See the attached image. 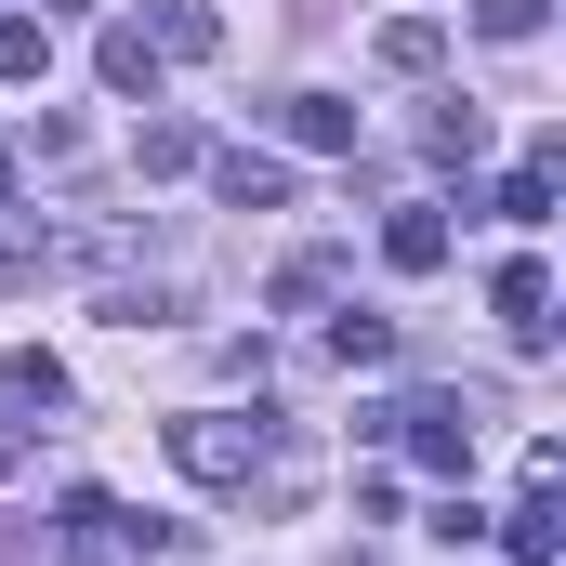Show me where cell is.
<instances>
[{
    "mask_svg": "<svg viewBox=\"0 0 566 566\" xmlns=\"http://www.w3.org/2000/svg\"><path fill=\"white\" fill-rule=\"evenodd\" d=\"M66 566H119V541H93V527H66Z\"/></svg>",
    "mask_w": 566,
    "mask_h": 566,
    "instance_id": "cell-19",
    "label": "cell"
},
{
    "mask_svg": "<svg viewBox=\"0 0 566 566\" xmlns=\"http://www.w3.org/2000/svg\"><path fill=\"white\" fill-rule=\"evenodd\" d=\"M13 461H27V434H13V422H0V474H13Z\"/></svg>",
    "mask_w": 566,
    "mask_h": 566,
    "instance_id": "cell-20",
    "label": "cell"
},
{
    "mask_svg": "<svg viewBox=\"0 0 566 566\" xmlns=\"http://www.w3.org/2000/svg\"><path fill=\"white\" fill-rule=\"evenodd\" d=\"M198 171H211L224 211H290V158H264V145H211Z\"/></svg>",
    "mask_w": 566,
    "mask_h": 566,
    "instance_id": "cell-3",
    "label": "cell"
},
{
    "mask_svg": "<svg viewBox=\"0 0 566 566\" xmlns=\"http://www.w3.org/2000/svg\"><path fill=\"white\" fill-rule=\"evenodd\" d=\"M369 53H382V80H434V53H448V27H434V13H396V27H382Z\"/></svg>",
    "mask_w": 566,
    "mask_h": 566,
    "instance_id": "cell-8",
    "label": "cell"
},
{
    "mask_svg": "<svg viewBox=\"0 0 566 566\" xmlns=\"http://www.w3.org/2000/svg\"><path fill=\"white\" fill-rule=\"evenodd\" d=\"M145 40H158V53H224V13H211V0H158Z\"/></svg>",
    "mask_w": 566,
    "mask_h": 566,
    "instance_id": "cell-9",
    "label": "cell"
},
{
    "mask_svg": "<svg viewBox=\"0 0 566 566\" xmlns=\"http://www.w3.org/2000/svg\"><path fill=\"white\" fill-rule=\"evenodd\" d=\"M0 198H13V145H0Z\"/></svg>",
    "mask_w": 566,
    "mask_h": 566,
    "instance_id": "cell-21",
    "label": "cell"
},
{
    "mask_svg": "<svg viewBox=\"0 0 566 566\" xmlns=\"http://www.w3.org/2000/svg\"><path fill=\"white\" fill-rule=\"evenodd\" d=\"M158 66H171V53H158V40H145L133 13H119V27H106V40H93V80H106V93H119V106H158Z\"/></svg>",
    "mask_w": 566,
    "mask_h": 566,
    "instance_id": "cell-4",
    "label": "cell"
},
{
    "mask_svg": "<svg viewBox=\"0 0 566 566\" xmlns=\"http://www.w3.org/2000/svg\"><path fill=\"white\" fill-rule=\"evenodd\" d=\"M382 264H396V277H434V264H448V211H434V198H409V211L382 224Z\"/></svg>",
    "mask_w": 566,
    "mask_h": 566,
    "instance_id": "cell-5",
    "label": "cell"
},
{
    "mask_svg": "<svg viewBox=\"0 0 566 566\" xmlns=\"http://www.w3.org/2000/svg\"><path fill=\"white\" fill-rule=\"evenodd\" d=\"M501 541H514V566H541V554H566V514H554V488H527V501L501 514Z\"/></svg>",
    "mask_w": 566,
    "mask_h": 566,
    "instance_id": "cell-10",
    "label": "cell"
},
{
    "mask_svg": "<svg viewBox=\"0 0 566 566\" xmlns=\"http://www.w3.org/2000/svg\"><path fill=\"white\" fill-rule=\"evenodd\" d=\"M198 158H211L198 119H133V171H145V185H158V171H198Z\"/></svg>",
    "mask_w": 566,
    "mask_h": 566,
    "instance_id": "cell-7",
    "label": "cell"
},
{
    "mask_svg": "<svg viewBox=\"0 0 566 566\" xmlns=\"http://www.w3.org/2000/svg\"><path fill=\"white\" fill-rule=\"evenodd\" d=\"M40 66H53V27H40V13H0V80H13V93H27V80H40Z\"/></svg>",
    "mask_w": 566,
    "mask_h": 566,
    "instance_id": "cell-14",
    "label": "cell"
},
{
    "mask_svg": "<svg viewBox=\"0 0 566 566\" xmlns=\"http://www.w3.org/2000/svg\"><path fill=\"white\" fill-rule=\"evenodd\" d=\"M0 396H13V409H66V369H53L40 343H13V356H0Z\"/></svg>",
    "mask_w": 566,
    "mask_h": 566,
    "instance_id": "cell-12",
    "label": "cell"
},
{
    "mask_svg": "<svg viewBox=\"0 0 566 566\" xmlns=\"http://www.w3.org/2000/svg\"><path fill=\"white\" fill-rule=\"evenodd\" d=\"M171 474H198V488H264V474H277V422H264V409H185V422H171Z\"/></svg>",
    "mask_w": 566,
    "mask_h": 566,
    "instance_id": "cell-1",
    "label": "cell"
},
{
    "mask_svg": "<svg viewBox=\"0 0 566 566\" xmlns=\"http://www.w3.org/2000/svg\"><path fill=\"white\" fill-rule=\"evenodd\" d=\"M329 356H343V369H396V316H369V303L329 316Z\"/></svg>",
    "mask_w": 566,
    "mask_h": 566,
    "instance_id": "cell-11",
    "label": "cell"
},
{
    "mask_svg": "<svg viewBox=\"0 0 566 566\" xmlns=\"http://www.w3.org/2000/svg\"><path fill=\"white\" fill-rule=\"evenodd\" d=\"M501 224H554V171H514L501 185Z\"/></svg>",
    "mask_w": 566,
    "mask_h": 566,
    "instance_id": "cell-18",
    "label": "cell"
},
{
    "mask_svg": "<svg viewBox=\"0 0 566 566\" xmlns=\"http://www.w3.org/2000/svg\"><path fill=\"white\" fill-rule=\"evenodd\" d=\"M329 290H343V264H329V251H303V264H277V316H316Z\"/></svg>",
    "mask_w": 566,
    "mask_h": 566,
    "instance_id": "cell-16",
    "label": "cell"
},
{
    "mask_svg": "<svg viewBox=\"0 0 566 566\" xmlns=\"http://www.w3.org/2000/svg\"><path fill=\"white\" fill-rule=\"evenodd\" d=\"M396 448L422 474H474V409L461 396H396Z\"/></svg>",
    "mask_w": 566,
    "mask_h": 566,
    "instance_id": "cell-2",
    "label": "cell"
},
{
    "mask_svg": "<svg viewBox=\"0 0 566 566\" xmlns=\"http://www.w3.org/2000/svg\"><path fill=\"white\" fill-rule=\"evenodd\" d=\"M13 554H27V541H13V527H0V566H13Z\"/></svg>",
    "mask_w": 566,
    "mask_h": 566,
    "instance_id": "cell-22",
    "label": "cell"
},
{
    "mask_svg": "<svg viewBox=\"0 0 566 566\" xmlns=\"http://www.w3.org/2000/svg\"><path fill=\"white\" fill-rule=\"evenodd\" d=\"M474 27L514 53V40H541V27H554V0H474Z\"/></svg>",
    "mask_w": 566,
    "mask_h": 566,
    "instance_id": "cell-17",
    "label": "cell"
},
{
    "mask_svg": "<svg viewBox=\"0 0 566 566\" xmlns=\"http://www.w3.org/2000/svg\"><path fill=\"white\" fill-rule=\"evenodd\" d=\"M422 145H434V158H448V171H461V158L488 145V106H461V93H448V106H434V119H422Z\"/></svg>",
    "mask_w": 566,
    "mask_h": 566,
    "instance_id": "cell-15",
    "label": "cell"
},
{
    "mask_svg": "<svg viewBox=\"0 0 566 566\" xmlns=\"http://www.w3.org/2000/svg\"><path fill=\"white\" fill-rule=\"evenodd\" d=\"M40 264H53L40 211H0V290H40Z\"/></svg>",
    "mask_w": 566,
    "mask_h": 566,
    "instance_id": "cell-13",
    "label": "cell"
},
{
    "mask_svg": "<svg viewBox=\"0 0 566 566\" xmlns=\"http://www.w3.org/2000/svg\"><path fill=\"white\" fill-rule=\"evenodd\" d=\"M277 133H290V145H316V158H343V145H356V106H343V93H290Z\"/></svg>",
    "mask_w": 566,
    "mask_h": 566,
    "instance_id": "cell-6",
    "label": "cell"
}]
</instances>
